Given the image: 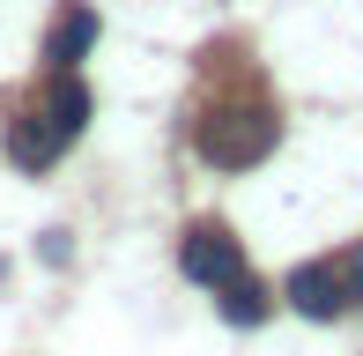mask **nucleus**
<instances>
[{"mask_svg": "<svg viewBox=\"0 0 363 356\" xmlns=\"http://www.w3.org/2000/svg\"><path fill=\"white\" fill-rule=\"evenodd\" d=\"M201 156L216 171H245V164H259V156L282 141V126H274V111H245V104H230V111H208L201 119Z\"/></svg>", "mask_w": 363, "mask_h": 356, "instance_id": "obj_1", "label": "nucleus"}, {"mask_svg": "<svg viewBox=\"0 0 363 356\" xmlns=\"http://www.w3.org/2000/svg\"><path fill=\"white\" fill-rule=\"evenodd\" d=\"M178 267H186L193 282L223 289V282H238V274H245V245L223 230V223H193V230L178 238Z\"/></svg>", "mask_w": 363, "mask_h": 356, "instance_id": "obj_2", "label": "nucleus"}, {"mask_svg": "<svg viewBox=\"0 0 363 356\" xmlns=\"http://www.w3.org/2000/svg\"><path fill=\"white\" fill-rule=\"evenodd\" d=\"M282 297H289L304 319H341V312H349V289H341V267H334V260H304V267L289 274Z\"/></svg>", "mask_w": 363, "mask_h": 356, "instance_id": "obj_3", "label": "nucleus"}, {"mask_svg": "<svg viewBox=\"0 0 363 356\" xmlns=\"http://www.w3.org/2000/svg\"><path fill=\"white\" fill-rule=\"evenodd\" d=\"M60 149H67V141H60V126L45 119V111H15V119H8V156L23 171H52Z\"/></svg>", "mask_w": 363, "mask_h": 356, "instance_id": "obj_4", "label": "nucleus"}, {"mask_svg": "<svg viewBox=\"0 0 363 356\" xmlns=\"http://www.w3.org/2000/svg\"><path fill=\"white\" fill-rule=\"evenodd\" d=\"M89 45H96V8H82V0H74V8H67V15L52 23V38H45V60H52V67L67 74L74 60L89 52Z\"/></svg>", "mask_w": 363, "mask_h": 356, "instance_id": "obj_5", "label": "nucleus"}, {"mask_svg": "<svg viewBox=\"0 0 363 356\" xmlns=\"http://www.w3.org/2000/svg\"><path fill=\"white\" fill-rule=\"evenodd\" d=\"M45 119L60 126V141H74L82 126H89V89H82L74 74H60V89H52V104H45Z\"/></svg>", "mask_w": 363, "mask_h": 356, "instance_id": "obj_6", "label": "nucleus"}, {"mask_svg": "<svg viewBox=\"0 0 363 356\" xmlns=\"http://www.w3.org/2000/svg\"><path fill=\"white\" fill-rule=\"evenodd\" d=\"M223 319H230V327H259V319H267V289H259L252 274L223 282Z\"/></svg>", "mask_w": 363, "mask_h": 356, "instance_id": "obj_7", "label": "nucleus"}, {"mask_svg": "<svg viewBox=\"0 0 363 356\" xmlns=\"http://www.w3.org/2000/svg\"><path fill=\"white\" fill-rule=\"evenodd\" d=\"M341 289H349V304H363V245L341 260Z\"/></svg>", "mask_w": 363, "mask_h": 356, "instance_id": "obj_8", "label": "nucleus"}]
</instances>
